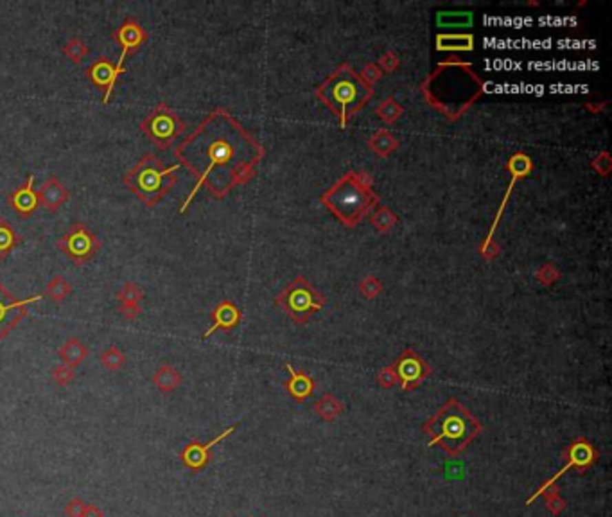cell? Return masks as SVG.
<instances>
[{
  "instance_id": "cell-28",
  "label": "cell",
  "mask_w": 612,
  "mask_h": 517,
  "mask_svg": "<svg viewBox=\"0 0 612 517\" xmlns=\"http://www.w3.org/2000/svg\"><path fill=\"white\" fill-rule=\"evenodd\" d=\"M19 243H20L19 233L11 229L10 223L2 221V223H0V259H6V257L10 255L11 250H13Z\"/></svg>"
},
{
  "instance_id": "cell-19",
  "label": "cell",
  "mask_w": 612,
  "mask_h": 517,
  "mask_svg": "<svg viewBox=\"0 0 612 517\" xmlns=\"http://www.w3.org/2000/svg\"><path fill=\"white\" fill-rule=\"evenodd\" d=\"M286 370L289 372V379L286 381V390L288 394L291 395L297 403H304L306 399H309L315 392V381L307 372L304 370H295L291 365H286Z\"/></svg>"
},
{
  "instance_id": "cell-14",
  "label": "cell",
  "mask_w": 612,
  "mask_h": 517,
  "mask_svg": "<svg viewBox=\"0 0 612 517\" xmlns=\"http://www.w3.org/2000/svg\"><path fill=\"white\" fill-rule=\"evenodd\" d=\"M239 424H233V426L226 428L223 433L212 439L211 442H207V444H201V442H191L183 447V451L180 453V458H182L183 465L191 469V471H201V469H205L209 465V462L212 460V449L214 445H218L220 442H223L224 439H229L232 435L233 431L238 430Z\"/></svg>"
},
{
  "instance_id": "cell-34",
  "label": "cell",
  "mask_w": 612,
  "mask_h": 517,
  "mask_svg": "<svg viewBox=\"0 0 612 517\" xmlns=\"http://www.w3.org/2000/svg\"><path fill=\"white\" fill-rule=\"evenodd\" d=\"M63 52L70 61H74V63H81V61L88 56V47L85 45L79 38H70V40L65 43Z\"/></svg>"
},
{
  "instance_id": "cell-24",
  "label": "cell",
  "mask_w": 612,
  "mask_h": 517,
  "mask_svg": "<svg viewBox=\"0 0 612 517\" xmlns=\"http://www.w3.org/2000/svg\"><path fill=\"white\" fill-rule=\"evenodd\" d=\"M315 412L320 419L330 422L343 413V403L334 397V395L325 394L315 403Z\"/></svg>"
},
{
  "instance_id": "cell-1",
  "label": "cell",
  "mask_w": 612,
  "mask_h": 517,
  "mask_svg": "<svg viewBox=\"0 0 612 517\" xmlns=\"http://www.w3.org/2000/svg\"><path fill=\"white\" fill-rule=\"evenodd\" d=\"M174 155L180 165L198 178L196 187L180 209L183 214L201 187L214 198H224L232 189L253 178L264 147L229 110L215 108L176 146Z\"/></svg>"
},
{
  "instance_id": "cell-3",
  "label": "cell",
  "mask_w": 612,
  "mask_h": 517,
  "mask_svg": "<svg viewBox=\"0 0 612 517\" xmlns=\"http://www.w3.org/2000/svg\"><path fill=\"white\" fill-rule=\"evenodd\" d=\"M422 430L430 436L428 447L440 445L447 456L456 458L483 431V424L456 397H451L430 421L424 422Z\"/></svg>"
},
{
  "instance_id": "cell-13",
  "label": "cell",
  "mask_w": 612,
  "mask_h": 517,
  "mask_svg": "<svg viewBox=\"0 0 612 517\" xmlns=\"http://www.w3.org/2000/svg\"><path fill=\"white\" fill-rule=\"evenodd\" d=\"M112 36H114V40L117 41L120 45V49H123V51H120L119 61H117V65L114 67V76H112V92H114L115 83H117V78H119L120 70H123L124 60L128 58V52L133 51V49H137L142 41L146 40L147 32L142 29V25H138L137 20L128 19L119 29H117V31H114Z\"/></svg>"
},
{
  "instance_id": "cell-36",
  "label": "cell",
  "mask_w": 612,
  "mask_h": 517,
  "mask_svg": "<svg viewBox=\"0 0 612 517\" xmlns=\"http://www.w3.org/2000/svg\"><path fill=\"white\" fill-rule=\"evenodd\" d=\"M377 385L383 386V388H393L395 385H399L397 372H395V368H393L392 365L383 368V370L377 374Z\"/></svg>"
},
{
  "instance_id": "cell-43",
  "label": "cell",
  "mask_w": 612,
  "mask_h": 517,
  "mask_svg": "<svg viewBox=\"0 0 612 517\" xmlns=\"http://www.w3.org/2000/svg\"><path fill=\"white\" fill-rule=\"evenodd\" d=\"M546 277H549L548 284H551L553 280L558 279V271L555 270V268H553L551 264H546L542 268V270L539 271V280H540V282H544V280H546Z\"/></svg>"
},
{
  "instance_id": "cell-2",
  "label": "cell",
  "mask_w": 612,
  "mask_h": 517,
  "mask_svg": "<svg viewBox=\"0 0 612 517\" xmlns=\"http://www.w3.org/2000/svg\"><path fill=\"white\" fill-rule=\"evenodd\" d=\"M425 101L449 120H458L483 94V81L471 63L443 61L422 85Z\"/></svg>"
},
{
  "instance_id": "cell-21",
  "label": "cell",
  "mask_w": 612,
  "mask_h": 517,
  "mask_svg": "<svg viewBox=\"0 0 612 517\" xmlns=\"http://www.w3.org/2000/svg\"><path fill=\"white\" fill-rule=\"evenodd\" d=\"M436 49L445 52H465L474 49V36L472 34H439L436 36Z\"/></svg>"
},
{
  "instance_id": "cell-5",
  "label": "cell",
  "mask_w": 612,
  "mask_h": 517,
  "mask_svg": "<svg viewBox=\"0 0 612 517\" xmlns=\"http://www.w3.org/2000/svg\"><path fill=\"white\" fill-rule=\"evenodd\" d=\"M316 96L338 117L339 126L347 128V120L374 97V87L350 65L343 63L318 87Z\"/></svg>"
},
{
  "instance_id": "cell-20",
  "label": "cell",
  "mask_w": 612,
  "mask_h": 517,
  "mask_svg": "<svg viewBox=\"0 0 612 517\" xmlns=\"http://www.w3.org/2000/svg\"><path fill=\"white\" fill-rule=\"evenodd\" d=\"M87 76L92 79V81L96 83L97 87H101V88L105 87L106 88L105 97H103V103H105V105H106V103L110 101V96H112V76H114V67H112L110 60H108L106 56H101L99 60H97L96 63L92 65L90 69H88Z\"/></svg>"
},
{
  "instance_id": "cell-44",
  "label": "cell",
  "mask_w": 612,
  "mask_h": 517,
  "mask_svg": "<svg viewBox=\"0 0 612 517\" xmlns=\"http://www.w3.org/2000/svg\"><path fill=\"white\" fill-rule=\"evenodd\" d=\"M85 517H105V514H103V510H101L99 507H96V505H88Z\"/></svg>"
},
{
  "instance_id": "cell-25",
  "label": "cell",
  "mask_w": 612,
  "mask_h": 517,
  "mask_svg": "<svg viewBox=\"0 0 612 517\" xmlns=\"http://www.w3.org/2000/svg\"><path fill=\"white\" fill-rule=\"evenodd\" d=\"M368 146H370L379 156H388L390 153H393L399 147V140L393 137L388 129H379V131L375 133L374 137L368 140Z\"/></svg>"
},
{
  "instance_id": "cell-37",
  "label": "cell",
  "mask_w": 612,
  "mask_h": 517,
  "mask_svg": "<svg viewBox=\"0 0 612 517\" xmlns=\"http://www.w3.org/2000/svg\"><path fill=\"white\" fill-rule=\"evenodd\" d=\"M359 289H361L363 297L375 298L381 291H383V284H381L375 277H366V279L361 282V286H359Z\"/></svg>"
},
{
  "instance_id": "cell-22",
  "label": "cell",
  "mask_w": 612,
  "mask_h": 517,
  "mask_svg": "<svg viewBox=\"0 0 612 517\" xmlns=\"http://www.w3.org/2000/svg\"><path fill=\"white\" fill-rule=\"evenodd\" d=\"M88 356V348L81 344V339L78 338H69L63 344V347L60 348V357L63 365L70 366V368H76L78 365H81Z\"/></svg>"
},
{
  "instance_id": "cell-15",
  "label": "cell",
  "mask_w": 612,
  "mask_h": 517,
  "mask_svg": "<svg viewBox=\"0 0 612 517\" xmlns=\"http://www.w3.org/2000/svg\"><path fill=\"white\" fill-rule=\"evenodd\" d=\"M508 169H510V173H512V180H510V185H508V191H507V193H505V196H503L501 207H499L498 215H496V220H494L492 229H490L489 235H487V239H485L483 246H481V253H483L485 257H487V252H489V248L492 246L494 232H496V226H498L499 220H501V214H503V211H505V207H507V202H508V198H510V193H512L514 185H516L517 180L521 178V176H526V174H528V173H530V171H531V160H530V156L525 155V153H516V155H514L512 158H510V162H508Z\"/></svg>"
},
{
  "instance_id": "cell-30",
  "label": "cell",
  "mask_w": 612,
  "mask_h": 517,
  "mask_svg": "<svg viewBox=\"0 0 612 517\" xmlns=\"http://www.w3.org/2000/svg\"><path fill=\"white\" fill-rule=\"evenodd\" d=\"M540 496H542L544 501H546V508H548L551 516H560V514L564 512L566 501H564V498L560 496V489L557 487V483L549 487V489L544 490Z\"/></svg>"
},
{
  "instance_id": "cell-29",
  "label": "cell",
  "mask_w": 612,
  "mask_h": 517,
  "mask_svg": "<svg viewBox=\"0 0 612 517\" xmlns=\"http://www.w3.org/2000/svg\"><path fill=\"white\" fill-rule=\"evenodd\" d=\"M142 298H144V291H142L140 286L135 284V282H126V284L117 291L119 306H140Z\"/></svg>"
},
{
  "instance_id": "cell-31",
  "label": "cell",
  "mask_w": 612,
  "mask_h": 517,
  "mask_svg": "<svg viewBox=\"0 0 612 517\" xmlns=\"http://www.w3.org/2000/svg\"><path fill=\"white\" fill-rule=\"evenodd\" d=\"M370 221L379 232H388L393 224L397 223V215L393 214L390 209H386V207H379L377 211L370 214Z\"/></svg>"
},
{
  "instance_id": "cell-7",
  "label": "cell",
  "mask_w": 612,
  "mask_h": 517,
  "mask_svg": "<svg viewBox=\"0 0 612 517\" xmlns=\"http://www.w3.org/2000/svg\"><path fill=\"white\" fill-rule=\"evenodd\" d=\"M275 302L297 324H306L313 315L325 307V298L304 277H297L291 284L286 286L277 295Z\"/></svg>"
},
{
  "instance_id": "cell-26",
  "label": "cell",
  "mask_w": 612,
  "mask_h": 517,
  "mask_svg": "<svg viewBox=\"0 0 612 517\" xmlns=\"http://www.w3.org/2000/svg\"><path fill=\"white\" fill-rule=\"evenodd\" d=\"M70 293H72V286H70L69 280L65 279V277H61V275H54V277L50 279L49 284H47V297L56 304L65 302V300L70 297Z\"/></svg>"
},
{
  "instance_id": "cell-9",
  "label": "cell",
  "mask_w": 612,
  "mask_h": 517,
  "mask_svg": "<svg viewBox=\"0 0 612 517\" xmlns=\"http://www.w3.org/2000/svg\"><path fill=\"white\" fill-rule=\"evenodd\" d=\"M564 460H566V463H564L562 469H560L555 476L549 478L540 489L535 490L534 496L528 498L526 505H531L535 499L540 498V494H542L544 490L549 489L551 485H555V483H557L569 469H576L578 472H584L587 471V469H591V467L596 463V460H598V451L594 449V445L591 444L589 440L584 439V436H578V439L573 440L571 444L564 449Z\"/></svg>"
},
{
  "instance_id": "cell-18",
  "label": "cell",
  "mask_w": 612,
  "mask_h": 517,
  "mask_svg": "<svg viewBox=\"0 0 612 517\" xmlns=\"http://www.w3.org/2000/svg\"><path fill=\"white\" fill-rule=\"evenodd\" d=\"M36 194H38V202L50 212L58 211V209L63 207L65 203H67V200H69V191H67V187H65L60 180L54 178V176H50V178L38 189Z\"/></svg>"
},
{
  "instance_id": "cell-6",
  "label": "cell",
  "mask_w": 612,
  "mask_h": 517,
  "mask_svg": "<svg viewBox=\"0 0 612 517\" xmlns=\"http://www.w3.org/2000/svg\"><path fill=\"white\" fill-rule=\"evenodd\" d=\"M182 165L164 167L155 155H144L135 167L126 173L124 183L146 207H155L176 183V171Z\"/></svg>"
},
{
  "instance_id": "cell-17",
  "label": "cell",
  "mask_w": 612,
  "mask_h": 517,
  "mask_svg": "<svg viewBox=\"0 0 612 517\" xmlns=\"http://www.w3.org/2000/svg\"><path fill=\"white\" fill-rule=\"evenodd\" d=\"M212 320L214 324L209 327L205 335H203V339H207L209 336H212L215 330H230L233 327H238L239 321H241V309L233 302L230 300H223L215 306V309L212 311Z\"/></svg>"
},
{
  "instance_id": "cell-23",
  "label": "cell",
  "mask_w": 612,
  "mask_h": 517,
  "mask_svg": "<svg viewBox=\"0 0 612 517\" xmlns=\"http://www.w3.org/2000/svg\"><path fill=\"white\" fill-rule=\"evenodd\" d=\"M153 383L160 392L164 394H169L174 392L182 385V374H180L174 366L171 365H162L160 368H156V372L153 374Z\"/></svg>"
},
{
  "instance_id": "cell-11",
  "label": "cell",
  "mask_w": 612,
  "mask_h": 517,
  "mask_svg": "<svg viewBox=\"0 0 612 517\" xmlns=\"http://www.w3.org/2000/svg\"><path fill=\"white\" fill-rule=\"evenodd\" d=\"M392 366L397 372L399 385L404 392L415 390L431 374V366L428 365V361L412 348H406Z\"/></svg>"
},
{
  "instance_id": "cell-10",
  "label": "cell",
  "mask_w": 612,
  "mask_h": 517,
  "mask_svg": "<svg viewBox=\"0 0 612 517\" xmlns=\"http://www.w3.org/2000/svg\"><path fill=\"white\" fill-rule=\"evenodd\" d=\"M99 241L92 233L87 224L76 223L67 230L63 238L56 241V248L61 250L65 255L69 257L70 261L76 264H85L99 252Z\"/></svg>"
},
{
  "instance_id": "cell-27",
  "label": "cell",
  "mask_w": 612,
  "mask_h": 517,
  "mask_svg": "<svg viewBox=\"0 0 612 517\" xmlns=\"http://www.w3.org/2000/svg\"><path fill=\"white\" fill-rule=\"evenodd\" d=\"M436 23L442 25V28H467V25H471L472 23V13H467V11H443V13H439L436 17Z\"/></svg>"
},
{
  "instance_id": "cell-33",
  "label": "cell",
  "mask_w": 612,
  "mask_h": 517,
  "mask_svg": "<svg viewBox=\"0 0 612 517\" xmlns=\"http://www.w3.org/2000/svg\"><path fill=\"white\" fill-rule=\"evenodd\" d=\"M375 114L379 115V117L384 120V123L392 124V123H395V120H397L399 117H401V115H402V106L399 105V103L395 101L393 97H388V99H386V101H384L383 105L377 106V110H375Z\"/></svg>"
},
{
  "instance_id": "cell-4",
  "label": "cell",
  "mask_w": 612,
  "mask_h": 517,
  "mask_svg": "<svg viewBox=\"0 0 612 517\" xmlns=\"http://www.w3.org/2000/svg\"><path fill=\"white\" fill-rule=\"evenodd\" d=\"M324 203L343 224L354 226L372 214L379 196L372 189V178L363 171L347 173L327 193L321 194Z\"/></svg>"
},
{
  "instance_id": "cell-38",
  "label": "cell",
  "mask_w": 612,
  "mask_h": 517,
  "mask_svg": "<svg viewBox=\"0 0 612 517\" xmlns=\"http://www.w3.org/2000/svg\"><path fill=\"white\" fill-rule=\"evenodd\" d=\"M87 512V505L83 503L79 498H72L65 507V516L67 517H85Z\"/></svg>"
},
{
  "instance_id": "cell-39",
  "label": "cell",
  "mask_w": 612,
  "mask_h": 517,
  "mask_svg": "<svg viewBox=\"0 0 612 517\" xmlns=\"http://www.w3.org/2000/svg\"><path fill=\"white\" fill-rule=\"evenodd\" d=\"M593 167L598 171L602 176H607L609 171H611V158H609L607 153H602L600 156H596L593 160Z\"/></svg>"
},
{
  "instance_id": "cell-41",
  "label": "cell",
  "mask_w": 612,
  "mask_h": 517,
  "mask_svg": "<svg viewBox=\"0 0 612 517\" xmlns=\"http://www.w3.org/2000/svg\"><path fill=\"white\" fill-rule=\"evenodd\" d=\"M379 65H381V72H383V70L384 72H393V70L399 67V58L393 54V52H386V54L379 60Z\"/></svg>"
},
{
  "instance_id": "cell-12",
  "label": "cell",
  "mask_w": 612,
  "mask_h": 517,
  "mask_svg": "<svg viewBox=\"0 0 612 517\" xmlns=\"http://www.w3.org/2000/svg\"><path fill=\"white\" fill-rule=\"evenodd\" d=\"M38 300H41V295L19 300L0 282V341L10 336L11 330L28 316V307Z\"/></svg>"
},
{
  "instance_id": "cell-40",
  "label": "cell",
  "mask_w": 612,
  "mask_h": 517,
  "mask_svg": "<svg viewBox=\"0 0 612 517\" xmlns=\"http://www.w3.org/2000/svg\"><path fill=\"white\" fill-rule=\"evenodd\" d=\"M381 69L379 67H377V65H366L365 69H363V72L359 74V76H361L363 79H365L366 83H368V85H374L375 81H379V78H381Z\"/></svg>"
},
{
  "instance_id": "cell-32",
  "label": "cell",
  "mask_w": 612,
  "mask_h": 517,
  "mask_svg": "<svg viewBox=\"0 0 612 517\" xmlns=\"http://www.w3.org/2000/svg\"><path fill=\"white\" fill-rule=\"evenodd\" d=\"M99 359H101V365L106 366L108 370H119L123 368L124 363H126V356L120 348L117 347H108L106 350L99 354Z\"/></svg>"
},
{
  "instance_id": "cell-8",
  "label": "cell",
  "mask_w": 612,
  "mask_h": 517,
  "mask_svg": "<svg viewBox=\"0 0 612 517\" xmlns=\"http://www.w3.org/2000/svg\"><path fill=\"white\" fill-rule=\"evenodd\" d=\"M140 128L156 147L165 149L185 131V124L176 112L171 110L165 103H160L144 117Z\"/></svg>"
},
{
  "instance_id": "cell-16",
  "label": "cell",
  "mask_w": 612,
  "mask_h": 517,
  "mask_svg": "<svg viewBox=\"0 0 612 517\" xmlns=\"http://www.w3.org/2000/svg\"><path fill=\"white\" fill-rule=\"evenodd\" d=\"M32 187H34V174H29L25 183H22L19 189H14L13 193L10 194V198H8L11 209L20 218H29L32 212L36 211L38 205H40L36 191Z\"/></svg>"
},
{
  "instance_id": "cell-42",
  "label": "cell",
  "mask_w": 612,
  "mask_h": 517,
  "mask_svg": "<svg viewBox=\"0 0 612 517\" xmlns=\"http://www.w3.org/2000/svg\"><path fill=\"white\" fill-rule=\"evenodd\" d=\"M119 313L129 321H135L140 316V306H119Z\"/></svg>"
},
{
  "instance_id": "cell-35",
  "label": "cell",
  "mask_w": 612,
  "mask_h": 517,
  "mask_svg": "<svg viewBox=\"0 0 612 517\" xmlns=\"http://www.w3.org/2000/svg\"><path fill=\"white\" fill-rule=\"evenodd\" d=\"M52 379L60 386H69L76 379V374H74V368H70V366L60 365L52 368Z\"/></svg>"
}]
</instances>
